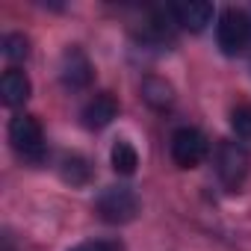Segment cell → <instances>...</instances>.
I'll return each mask as SVG.
<instances>
[{
  "mask_svg": "<svg viewBox=\"0 0 251 251\" xmlns=\"http://www.w3.org/2000/svg\"><path fill=\"white\" fill-rule=\"evenodd\" d=\"M95 210L103 222L109 225H127L136 219L139 213V198L130 186H106L98 201H95Z\"/></svg>",
  "mask_w": 251,
  "mask_h": 251,
  "instance_id": "obj_1",
  "label": "cell"
},
{
  "mask_svg": "<svg viewBox=\"0 0 251 251\" xmlns=\"http://www.w3.org/2000/svg\"><path fill=\"white\" fill-rule=\"evenodd\" d=\"M248 172H251V157H248V151H245L239 142H227V139L219 142V148H216V175H219V180L225 183V189L236 192V189L245 183Z\"/></svg>",
  "mask_w": 251,
  "mask_h": 251,
  "instance_id": "obj_2",
  "label": "cell"
},
{
  "mask_svg": "<svg viewBox=\"0 0 251 251\" xmlns=\"http://www.w3.org/2000/svg\"><path fill=\"white\" fill-rule=\"evenodd\" d=\"M9 142L24 160L33 163L45 160V130L36 115H15L9 121Z\"/></svg>",
  "mask_w": 251,
  "mask_h": 251,
  "instance_id": "obj_3",
  "label": "cell"
},
{
  "mask_svg": "<svg viewBox=\"0 0 251 251\" xmlns=\"http://www.w3.org/2000/svg\"><path fill=\"white\" fill-rule=\"evenodd\" d=\"M251 39V21L242 9H225L219 15V24H216V42H219V50L225 56H236L245 50Z\"/></svg>",
  "mask_w": 251,
  "mask_h": 251,
  "instance_id": "obj_4",
  "label": "cell"
},
{
  "mask_svg": "<svg viewBox=\"0 0 251 251\" xmlns=\"http://www.w3.org/2000/svg\"><path fill=\"white\" fill-rule=\"evenodd\" d=\"M169 154L177 169H195L207 157V136L195 127H177L169 142Z\"/></svg>",
  "mask_w": 251,
  "mask_h": 251,
  "instance_id": "obj_5",
  "label": "cell"
},
{
  "mask_svg": "<svg viewBox=\"0 0 251 251\" xmlns=\"http://www.w3.org/2000/svg\"><path fill=\"white\" fill-rule=\"evenodd\" d=\"M59 80L65 89H86L92 80H95V68L89 62V56L83 53V48L71 45L65 53H62V62H59Z\"/></svg>",
  "mask_w": 251,
  "mask_h": 251,
  "instance_id": "obj_6",
  "label": "cell"
},
{
  "mask_svg": "<svg viewBox=\"0 0 251 251\" xmlns=\"http://www.w3.org/2000/svg\"><path fill=\"white\" fill-rule=\"evenodd\" d=\"M115 115H118V100H115L109 92L95 95V98L83 106V112H80L83 127H89V130H103L106 124H112Z\"/></svg>",
  "mask_w": 251,
  "mask_h": 251,
  "instance_id": "obj_7",
  "label": "cell"
},
{
  "mask_svg": "<svg viewBox=\"0 0 251 251\" xmlns=\"http://www.w3.org/2000/svg\"><path fill=\"white\" fill-rule=\"evenodd\" d=\"M30 92H33L30 77L24 71H18V68H9L3 77H0V98H3V103L12 106V109L24 106L30 100Z\"/></svg>",
  "mask_w": 251,
  "mask_h": 251,
  "instance_id": "obj_8",
  "label": "cell"
},
{
  "mask_svg": "<svg viewBox=\"0 0 251 251\" xmlns=\"http://www.w3.org/2000/svg\"><path fill=\"white\" fill-rule=\"evenodd\" d=\"M172 9H175L177 27L189 33H201L213 21V3H204V0H198V3H177Z\"/></svg>",
  "mask_w": 251,
  "mask_h": 251,
  "instance_id": "obj_9",
  "label": "cell"
},
{
  "mask_svg": "<svg viewBox=\"0 0 251 251\" xmlns=\"http://www.w3.org/2000/svg\"><path fill=\"white\" fill-rule=\"evenodd\" d=\"M142 98H145V103L154 106V109H169V106L175 103V89H172V83L163 80V77H145V80H142Z\"/></svg>",
  "mask_w": 251,
  "mask_h": 251,
  "instance_id": "obj_10",
  "label": "cell"
},
{
  "mask_svg": "<svg viewBox=\"0 0 251 251\" xmlns=\"http://www.w3.org/2000/svg\"><path fill=\"white\" fill-rule=\"evenodd\" d=\"M59 175H62V180L71 183V186H86V183L92 180V166H89L86 157L71 154V157H65V160L59 163Z\"/></svg>",
  "mask_w": 251,
  "mask_h": 251,
  "instance_id": "obj_11",
  "label": "cell"
},
{
  "mask_svg": "<svg viewBox=\"0 0 251 251\" xmlns=\"http://www.w3.org/2000/svg\"><path fill=\"white\" fill-rule=\"evenodd\" d=\"M136 166H139V154H136V148H133L130 142L118 139V142L112 145V169H115L118 175H124V177H130V175L136 172Z\"/></svg>",
  "mask_w": 251,
  "mask_h": 251,
  "instance_id": "obj_12",
  "label": "cell"
},
{
  "mask_svg": "<svg viewBox=\"0 0 251 251\" xmlns=\"http://www.w3.org/2000/svg\"><path fill=\"white\" fill-rule=\"evenodd\" d=\"M3 56H6L9 62H24V59L30 56V42H27V36H24V33H9V36L3 39Z\"/></svg>",
  "mask_w": 251,
  "mask_h": 251,
  "instance_id": "obj_13",
  "label": "cell"
},
{
  "mask_svg": "<svg viewBox=\"0 0 251 251\" xmlns=\"http://www.w3.org/2000/svg\"><path fill=\"white\" fill-rule=\"evenodd\" d=\"M230 127H233V133H236L239 139L251 142V106H248V103L233 106V112H230Z\"/></svg>",
  "mask_w": 251,
  "mask_h": 251,
  "instance_id": "obj_14",
  "label": "cell"
},
{
  "mask_svg": "<svg viewBox=\"0 0 251 251\" xmlns=\"http://www.w3.org/2000/svg\"><path fill=\"white\" fill-rule=\"evenodd\" d=\"M71 251H121V242H109V239H92V242H80Z\"/></svg>",
  "mask_w": 251,
  "mask_h": 251,
  "instance_id": "obj_15",
  "label": "cell"
}]
</instances>
